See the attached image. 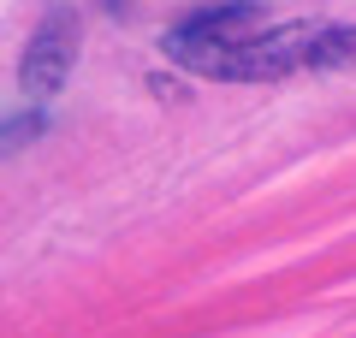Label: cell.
Returning a JSON list of instances; mask_svg holds the SVG:
<instances>
[{
  "mask_svg": "<svg viewBox=\"0 0 356 338\" xmlns=\"http://www.w3.org/2000/svg\"><path fill=\"white\" fill-rule=\"evenodd\" d=\"M72 65H77V18L72 13H48L36 24V36H30L24 60H18V89L42 107V101L60 95V83L72 77Z\"/></svg>",
  "mask_w": 356,
  "mask_h": 338,
  "instance_id": "2",
  "label": "cell"
},
{
  "mask_svg": "<svg viewBox=\"0 0 356 338\" xmlns=\"http://www.w3.org/2000/svg\"><path fill=\"white\" fill-rule=\"evenodd\" d=\"M36 137H42V113H18L0 125V154H13L18 143H36Z\"/></svg>",
  "mask_w": 356,
  "mask_h": 338,
  "instance_id": "3",
  "label": "cell"
},
{
  "mask_svg": "<svg viewBox=\"0 0 356 338\" xmlns=\"http://www.w3.org/2000/svg\"><path fill=\"white\" fill-rule=\"evenodd\" d=\"M166 60L184 72L226 77V83H273L291 72H321V65L356 60V24H327V18H285L238 42H191L166 30Z\"/></svg>",
  "mask_w": 356,
  "mask_h": 338,
  "instance_id": "1",
  "label": "cell"
}]
</instances>
